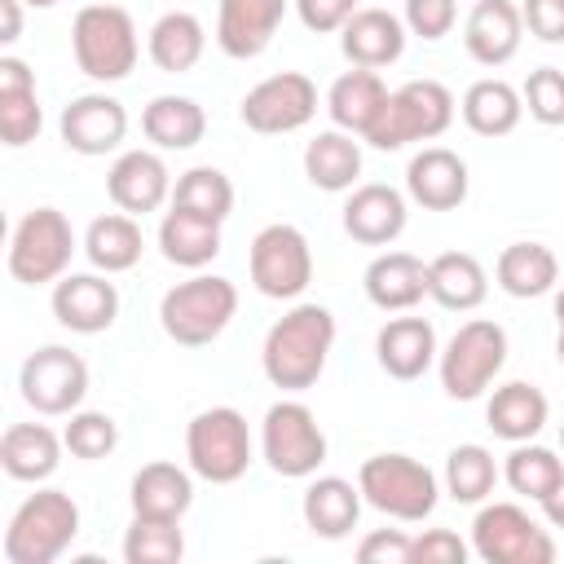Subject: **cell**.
<instances>
[{
    "mask_svg": "<svg viewBox=\"0 0 564 564\" xmlns=\"http://www.w3.org/2000/svg\"><path fill=\"white\" fill-rule=\"evenodd\" d=\"M330 348H335V313L326 304H295L264 335L260 348L264 379L282 392H304L322 379Z\"/></svg>",
    "mask_w": 564,
    "mask_h": 564,
    "instance_id": "6da1fadb",
    "label": "cell"
},
{
    "mask_svg": "<svg viewBox=\"0 0 564 564\" xmlns=\"http://www.w3.org/2000/svg\"><path fill=\"white\" fill-rule=\"evenodd\" d=\"M70 53H75V66L97 84L128 79L137 57H141L132 13L123 4H110V0L84 4L75 13V26H70Z\"/></svg>",
    "mask_w": 564,
    "mask_h": 564,
    "instance_id": "7a4b0ae2",
    "label": "cell"
},
{
    "mask_svg": "<svg viewBox=\"0 0 564 564\" xmlns=\"http://www.w3.org/2000/svg\"><path fill=\"white\" fill-rule=\"evenodd\" d=\"M238 313V286L216 273H194L159 300V326L181 348H203L225 335Z\"/></svg>",
    "mask_w": 564,
    "mask_h": 564,
    "instance_id": "3957f363",
    "label": "cell"
},
{
    "mask_svg": "<svg viewBox=\"0 0 564 564\" xmlns=\"http://www.w3.org/2000/svg\"><path fill=\"white\" fill-rule=\"evenodd\" d=\"M454 123V93L441 79H410L388 93L383 110L366 128V145L375 150H401L410 141H436Z\"/></svg>",
    "mask_w": 564,
    "mask_h": 564,
    "instance_id": "277c9868",
    "label": "cell"
},
{
    "mask_svg": "<svg viewBox=\"0 0 564 564\" xmlns=\"http://www.w3.org/2000/svg\"><path fill=\"white\" fill-rule=\"evenodd\" d=\"M79 533V507L62 489H35L4 529L9 564H53Z\"/></svg>",
    "mask_w": 564,
    "mask_h": 564,
    "instance_id": "5b68a950",
    "label": "cell"
},
{
    "mask_svg": "<svg viewBox=\"0 0 564 564\" xmlns=\"http://www.w3.org/2000/svg\"><path fill=\"white\" fill-rule=\"evenodd\" d=\"M357 489L375 511H383L392 520H405V524L427 520L436 511V498H441V485H436L432 467L410 458V454L366 458L361 471H357Z\"/></svg>",
    "mask_w": 564,
    "mask_h": 564,
    "instance_id": "8992f818",
    "label": "cell"
},
{
    "mask_svg": "<svg viewBox=\"0 0 564 564\" xmlns=\"http://www.w3.org/2000/svg\"><path fill=\"white\" fill-rule=\"evenodd\" d=\"M185 458L189 471L207 485H234L251 467V432L234 405L198 410L185 427Z\"/></svg>",
    "mask_w": 564,
    "mask_h": 564,
    "instance_id": "52a82bcc",
    "label": "cell"
},
{
    "mask_svg": "<svg viewBox=\"0 0 564 564\" xmlns=\"http://www.w3.org/2000/svg\"><path fill=\"white\" fill-rule=\"evenodd\" d=\"M507 366V330L494 317H471L454 330V339L441 348L436 370L441 388L454 401H476Z\"/></svg>",
    "mask_w": 564,
    "mask_h": 564,
    "instance_id": "ba28073f",
    "label": "cell"
},
{
    "mask_svg": "<svg viewBox=\"0 0 564 564\" xmlns=\"http://www.w3.org/2000/svg\"><path fill=\"white\" fill-rule=\"evenodd\" d=\"M75 256V229L66 220V212L57 207H35L18 220L13 238H9V278L22 286H44L66 278Z\"/></svg>",
    "mask_w": 564,
    "mask_h": 564,
    "instance_id": "9c48e42d",
    "label": "cell"
},
{
    "mask_svg": "<svg viewBox=\"0 0 564 564\" xmlns=\"http://www.w3.org/2000/svg\"><path fill=\"white\" fill-rule=\"evenodd\" d=\"M260 454L278 476L304 480V476H317V467L326 463V432L304 401H278L264 410Z\"/></svg>",
    "mask_w": 564,
    "mask_h": 564,
    "instance_id": "30bf717a",
    "label": "cell"
},
{
    "mask_svg": "<svg viewBox=\"0 0 564 564\" xmlns=\"http://www.w3.org/2000/svg\"><path fill=\"white\" fill-rule=\"evenodd\" d=\"M471 551L485 564H551L555 538L516 502H485L471 520Z\"/></svg>",
    "mask_w": 564,
    "mask_h": 564,
    "instance_id": "8fae6325",
    "label": "cell"
},
{
    "mask_svg": "<svg viewBox=\"0 0 564 564\" xmlns=\"http://www.w3.org/2000/svg\"><path fill=\"white\" fill-rule=\"evenodd\" d=\"M251 286L269 300H295L304 295V286L313 282V251H308V238L278 220V225H264L256 238H251Z\"/></svg>",
    "mask_w": 564,
    "mask_h": 564,
    "instance_id": "7c38bea8",
    "label": "cell"
},
{
    "mask_svg": "<svg viewBox=\"0 0 564 564\" xmlns=\"http://www.w3.org/2000/svg\"><path fill=\"white\" fill-rule=\"evenodd\" d=\"M18 388L35 414H75L88 397V361L62 344H44L22 361Z\"/></svg>",
    "mask_w": 564,
    "mask_h": 564,
    "instance_id": "4fadbf2b",
    "label": "cell"
},
{
    "mask_svg": "<svg viewBox=\"0 0 564 564\" xmlns=\"http://www.w3.org/2000/svg\"><path fill=\"white\" fill-rule=\"evenodd\" d=\"M242 123L251 132H264V137H282V132H295L304 128L313 115H317V84L300 70H282V75H269L260 79L247 97H242Z\"/></svg>",
    "mask_w": 564,
    "mask_h": 564,
    "instance_id": "5bb4252c",
    "label": "cell"
},
{
    "mask_svg": "<svg viewBox=\"0 0 564 564\" xmlns=\"http://www.w3.org/2000/svg\"><path fill=\"white\" fill-rule=\"evenodd\" d=\"M57 128H62L66 150H75L84 159H97V154H110V150L123 145V137H128V110L115 97H106V93H84V97H75L62 110Z\"/></svg>",
    "mask_w": 564,
    "mask_h": 564,
    "instance_id": "9a60e30c",
    "label": "cell"
},
{
    "mask_svg": "<svg viewBox=\"0 0 564 564\" xmlns=\"http://www.w3.org/2000/svg\"><path fill=\"white\" fill-rule=\"evenodd\" d=\"M106 194L119 212L145 216L172 198V172L154 150H123L106 172Z\"/></svg>",
    "mask_w": 564,
    "mask_h": 564,
    "instance_id": "2e32d148",
    "label": "cell"
},
{
    "mask_svg": "<svg viewBox=\"0 0 564 564\" xmlns=\"http://www.w3.org/2000/svg\"><path fill=\"white\" fill-rule=\"evenodd\" d=\"M110 278V273H106ZM101 273H66L53 282V317L75 335H101L119 317V291Z\"/></svg>",
    "mask_w": 564,
    "mask_h": 564,
    "instance_id": "e0dca14e",
    "label": "cell"
},
{
    "mask_svg": "<svg viewBox=\"0 0 564 564\" xmlns=\"http://www.w3.org/2000/svg\"><path fill=\"white\" fill-rule=\"evenodd\" d=\"M286 18V0H220L216 9V44L234 62H251L269 48Z\"/></svg>",
    "mask_w": 564,
    "mask_h": 564,
    "instance_id": "ac0fdd59",
    "label": "cell"
},
{
    "mask_svg": "<svg viewBox=\"0 0 564 564\" xmlns=\"http://www.w3.org/2000/svg\"><path fill=\"white\" fill-rule=\"evenodd\" d=\"M405 194L397 185L370 181V185H352L348 203H344V234L361 247H388L405 234Z\"/></svg>",
    "mask_w": 564,
    "mask_h": 564,
    "instance_id": "d6986e66",
    "label": "cell"
},
{
    "mask_svg": "<svg viewBox=\"0 0 564 564\" xmlns=\"http://www.w3.org/2000/svg\"><path fill=\"white\" fill-rule=\"evenodd\" d=\"M467 163L445 145H423L405 167V194L427 212H454L467 198Z\"/></svg>",
    "mask_w": 564,
    "mask_h": 564,
    "instance_id": "ffe728a7",
    "label": "cell"
},
{
    "mask_svg": "<svg viewBox=\"0 0 564 564\" xmlns=\"http://www.w3.org/2000/svg\"><path fill=\"white\" fill-rule=\"evenodd\" d=\"M524 40V18L520 4L511 0H476L467 22H463V44L471 53V62L480 66H507L520 53Z\"/></svg>",
    "mask_w": 564,
    "mask_h": 564,
    "instance_id": "44dd1931",
    "label": "cell"
},
{
    "mask_svg": "<svg viewBox=\"0 0 564 564\" xmlns=\"http://www.w3.org/2000/svg\"><path fill=\"white\" fill-rule=\"evenodd\" d=\"M44 128V110H40V97H35V70L4 53L0 57V141L9 150H22L40 137Z\"/></svg>",
    "mask_w": 564,
    "mask_h": 564,
    "instance_id": "7402d4cb",
    "label": "cell"
},
{
    "mask_svg": "<svg viewBox=\"0 0 564 564\" xmlns=\"http://www.w3.org/2000/svg\"><path fill=\"white\" fill-rule=\"evenodd\" d=\"M375 357H379L383 375H392L401 383L427 375L432 361L441 357L432 322L427 317H392V322H383L379 335H375Z\"/></svg>",
    "mask_w": 564,
    "mask_h": 564,
    "instance_id": "603a6c76",
    "label": "cell"
},
{
    "mask_svg": "<svg viewBox=\"0 0 564 564\" xmlns=\"http://www.w3.org/2000/svg\"><path fill=\"white\" fill-rule=\"evenodd\" d=\"M366 300L383 313H410L427 295V264L410 251H383L361 273Z\"/></svg>",
    "mask_w": 564,
    "mask_h": 564,
    "instance_id": "cb8c5ba5",
    "label": "cell"
},
{
    "mask_svg": "<svg viewBox=\"0 0 564 564\" xmlns=\"http://www.w3.org/2000/svg\"><path fill=\"white\" fill-rule=\"evenodd\" d=\"M339 48L352 66H366V70L392 66L405 53V22L388 9H357L339 31Z\"/></svg>",
    "mask_w": 564,
    "mask_h": 564,
    "instance_id": "d4e9b609",
    "label": "cell"
},
{
    "mask_svg": "<svg viewBox=\"0 0 564 564\" xmlns=\"http://www.w3.org/2000/svg\"><path fill=\"white\" fill-rule=\"evenodd\" d=\"M361 502L366 498H361V489L352 480H344V476H313L304 498H300V516H304V524L317 538L339 542V538H348L357 529Z\"/></svg>",
    "mask_w": 564,
    "mask_h": 564,
    "instance_id": "484cf974",
    "label": "cell"
},
{
    "mask_svg": "<svg viewBox=\"0 0 564 564\" xmlns=\"http://www.w3.org/2000/svg\"><path fill=\"white\" fill-rule=\"evenodd\" d=\"M132 516L150 520H181L194 507V476L176 463H145L128 485Z\"/></svg>",
    "mask_w": 564,
    "mask_h": 564,
    "instance_id": "4316f807",
    "label": "cell"
},
{
    "mask_svg": "<svg viewBox=\"0 0 564 564\" xmlns=\"http://www.w3.org/2000/svg\"><path fill=\"white\" fill-rule=\"evenodd\" d=\"M427 295L449 313H471L489 295V273L471 251H441L427 260Z\"/></svg>",
    "mask_w": 564,
    "mask_h": 564,
    "instance_id": "83f0119b",
    "label": "cell"
},
{
    "mask_svg": "<svg viewBox=\"0 0 564 564\" xmlns=\"http://www.w3.org/2000/svg\"><path fill=\"white\" fill-rule=\"evenodd\" d=\"M62 449H66V441L53 427H44V423H13L0 436V467L13 480L40 485V480H48L57 471Z\"/></svg>",
    "mask_w": 564,
    "mask_h": 564,
    "instance_id": "f1b7e54d",
    "label": "cell"
},
{
    "mask_svg": "<svg viewBox=\"0 0 564 564\" xmlns=\"http://www.w3.org/2000/svg\"><path fill=\"white\" fill-rule=\"evenodd\" d=\"M546 414H551V401L542 388L524 383V379H511L502 388H494L489 405H485V419L494 427V436L520 445V441H533L542 427H546Z\"/></svg>",
    "mask_w": 564,
    "mask_h": 564,
    "instance_id": "f546056e",
    "label": "cell"
},
{
    "mask_svg": "<svg viewBox=\"0 0 564 564\" xmlns=\"http://www.w3.org/2000/svg\"><path fill=\"white\" fill-rule=\"evenodd\" d=\"M388 101V84L379 79V70H366V66H352L344 70L330 93H326V115L335 128L352 132V137H366V128L375 123V115L383 110Z\"/></svg>",
    "mask_w": 564,
    "mask_h": 564,
    "instance_id": "4dcf8cb0",
    "label": "cell"
},
{
    "mask_svg": "<svg viewBox=\"0 0 564 564\" xmlns=\"http://www.w3.org/2000/svg\"><path fill=\"white\" fill-rule=\"evenodd\" d=\"M304 176L313 189L344 194L361 176V145L344 128H326L304 145Z\"/></svg>",
    "mask_w": 564,
    "mask_h": 564,
    "instance_id": "1f68e13d",
    "label": "cell"
},
{
    "mask_svg": "<svg viewBox=\"0 0 564 564\" xmlns=\"http://www.w3.org/2000/svg\"><path fill=\"white\" fill-rule=\"evenodd\" d=\"M494 278L511 300H538V295L555 291L560 256L546 242H511V247H502Z\"/></svg>",
    "mask_w": 564,
    "mask_h": 564,
    "instance_id": "d6a6232c",
    "label": "cell"
},
{
    "mask_svg": "<svg viewBox=\"0 0 564 564\" xmlns=\"http://www.w3.org/2000/svg\"><path fill=\"white\" fill-rule=\"evenodd\" d=\"M203 48H207V31H203V22H198L194 13H185V9L163 13V18L150 26V35H145L150 62H154L159 70H167V75L194 70L198 57H203Z\"/></svg>",
    "mask_w": 564,
    "mask_h": 564,
    "instance_id": "836d02e7",
    "label": "cell"
},
{
    "mask_svg": "<svg viewBox=\"0 0 564 564\" xmlns=\"http://www.w3.org/2000/svg\"><path fill=\"white\" fill-rule=\"evenodd\" d=\"M159 251L176 269H203V264H212L220 256V225L216 220H203L194 212L172 207L159 220Z\"/></svg>",
    "mask_w": 564,
    "mask_h": 564,
    "instance_id": "e575fe53",
    "label": "cell"
},
{
    "mask_svg": "<svg viewBox=\"0 0 564 564\" xmlns=\"http://www.w3.org/2000/svg\"><path fill=\"white\" fill-rule=\"evenodd\" d=\"M141 132L159 145V150H194L207 132V115L194 97L181 93H163L141 110Z\"/></svg>",
    "mask_w": 564,
    "mask_h": 564,
    "instance_id": "d590c367",
    "label": "cell"
},
{
    "mask_svg": "<svg viewBox=\"0 0 564 564\" xmlns=\"http://www.w3.org/2000/svg\"><path fill=\"white\" fill-rule=\"evenodd\" d=\"M141 247H145L141 225L128 212H106L84 234V256L97 273H128L141 260Z\"/></svg>",
    "mask_w": 564,
    "mask_h": 564,
    "instance_id": "8d00e7d4",
    "label": "cell"
},
{
    "mask_svg": "<svg viewBox=\"0 0 564 564\" xmlns=\"http://www.w3.org/2000/svg\"><path fill=\"white\" fill-rule=\"evenodd\" d=\"M458 110H463V123L476 137H507V132H516V123L524 115V97L507 79H494L489 75V79H476L463 93Z\"/></svg>",
    "mask_w": 564,
    "mask_h": 564,
    "instance_id": "74e56055",
    "label": "cell"
},
{
    "mask_svg": "<svg viewBox=\"0 0 564 564\" xmlns=\"http://www.w3.org/2000/svg\"><path fill=\"white\" fill-rule=\"evenodd\" d=\"M172 207L225 225V216L234 212V181H229L220 167H207V163H203V167H189V172H181L176 185H172Z\"/></svg>",
    "mask_w": 564,
    "mask_h": 564,
    "instance_id": "f35d334b",
    "label": "cell"
},
{
    "mask_svg": "<svg viewBox=\"0 0 564 564\" xmlns=\"http://www.w3.org/2000/svg\"><path fill=\"white\" fill-rule=\"evenodd\" d=\"M498 485V463L485 445H454L449 458H445V494L454 502H485Z\"/></svg>",
    "mask_w": 564,
    "mask_h": 564,
    "instance_id": "ab89813d",
    "label": "cell"
},
{
    "mask_svg": "<svg viewBox=\"0 0 564 564\" xmlns=\"http://www.w3.org/2000/svg\"><path fill=\"white\" fill-rule=\"evenodd\" d=\"M181 555H185L181 520L132 516V524H128V533H123V560H128V564H176Z\"/></svg>",
    "mask_w": 564,
    "mask_h": 564,
    "instance_id": "60d3db41",
    "label": "cell"
},
{
    "mask_svg": "<svg viewBox=\"0 0 564 564\" xmlns=\"http://www.w3.org/2000/svg\"><path fill=\"white\" fill-rule=\"evenodd\" d=\"M507 485L533 502H542L551 494V485L564 476V463L555 458V449L546 445H533V441H520L511 454H507V467H502Z\"/></svg>",
    "mask_w": 564,
    "mask_h": 564,
    "instance_id": "b9f144b4",
    "label": "cell"
},
{
    "mask_svg": "<svg viewBox=\"0 0 564 564\" xmlns=\"http://www.w3.org/2000/svg\"><path fill=\"white\" fill-rule=\"evenodd\" d=\"M62 441H66V449H70L75 458L93 463V458L115 454V445H119V423H115L110 414H101V410H75L70 423H66V432H62Z\"/></svg>",
    "mask_w": 564,
    "mask_h": 564,
    "instance_id": "7bdbcfd3",
    "label": "cell"
},
{
    "mask_svg": "<svg viewBox=\"0 0 564 564\" xmlns=\"http://www.w3.org/2000/svg\"><path fill=\"white\" fill-rule=\"evenodd\" d=\"M520 97H524V110H529L538 123H546V128H560V123H564V70H560V66H538V70H529Z\"/></svg>",
    "mask_w": 564,
    "mask_h": 564,
    "instance_id": "ee69618b",
    "label": "cell"
},
{
    "mask_svg": "<svg viewBox=\"0 0 564 564\" xmlns=\"http://www.w3.org/2000/svg\"><path fill=\"white\" fill-rule=\"evenodd\" d=\"M405 31L423 35V40H445L458 22V4L454 0H405Z\"/></svg>",
    "mask_w": 564,
    "mask_h": 564,
    "instance_id": "f6af8a7d",
    "label": "cell"
},
{
    "mask_svg": "<svg viewBox=\"0 0 564 564\" xmlns=\"http://www.w3.org/2000/svg\"><path fill=\"white\" fill-rule=\"evenodd\" d=\"M410 551H414V538L401 529H375L357 542L361 564H410Z\"/></svg>",
    "mask_w": 564,
    "mask_h": 564,
    "instance_id": "bcb514c9",
    "label": "cell"
},
{
    "mask_svg": "<svg viewBox=\"0 0 564 564\" xmlns=\"http://www.w3.org/2000/svg\"><path fill=\"white\" fill-rule=\"evenodd\" d=\"M463 560H467V542L449 529H423L410 551V564H463Z\"/></svg>",
    "mask_w": 564,
    "mask_h": 564,
    "instance_id": "7dc6e473",
    "label": "cell"
},
{
    "mask_svg": "<svg viewBox=\"0 0 564 564\" xmlns=\"http://www.w3.org/2000/svg\"><path fill=\"white\" fill-rule=\"evenodd\" d=\"M295 13L308 31L330 35V31H344V22L357 13V0H295Z\"/></svg>",
    "mask_w": 564,
    "mask_h": 564,
    "instance_id": "c3c4849f",
    "label": "cell"
},
{
    "mask_svg": "<svg viewBox=\"0 0 564 564\" xmlns=\"http://www.w3.org/2000/svg\"><path fill=\"white\" fill-rule=\"evenodd\" d=\"M520 18L542 44H560L564 40V0H524Z\"/></svg>",
    "mask_w": 564,
    "mask_h": 564,
    "instance_id": "681fc988",
    "label": "cell"
},
{
    "mask_svg": "<svg viewBox=\"0 0 564 564\" xmlns=\"http://www.w3.org/2000/svg\"><path fill=\"white\" fill-rule=\"evenodd\" d=\"M22 35V0H0V44H13Z\"/></svg>",
    "mask_w": 564,
    "mask_h": 564,
    "instance_id": "f907efd6",
    "label": "cell"
},
{
    "mask_svg": "<svg viewBox=\"0 0 564 564\" xmlns=\"http://www.w3.org/2000/svg\"><path fill=\"white\" fill-rule=\"evenodd\" d=\"M542 507V516H546V524H555V529H564V476L551 485V494L538 502Z\"/></svg>",
    "mask_w": 564,
    "mask_h": 564,
    "instance_id": "816d5d0a",
    "label": "cell"
},
{
    "mask_svg": "<svg viewBox=\"0 0 564 564\" xmlns=\"http://www.w3.org/2000/svg\"><path fill=\"white\" fill-rule=\"evenodd\" d=\"M555 322H560V326H564V291H560V295H555Z\"/></svg>",
    "mask_w": 564,
    "mask_h": 564,
    "instance_id": "f5cc1de1",
    "label": "cell"
},
{
    "mask_svg": "<svg viewBox=\"0 0 564 564\" xmlns=\"http://www.w3.org/2000/svg\"><path fill=\"white\" fill-rule=\"evenodd\" d=\"M555 357H560V366H564V326H560V335H555Z\"/></svg>",
    "mask_w": 564,
    "mask_h": 564,
    "instance_id": "db71d44e",
    "label": "cell"
},
{
    "mask_svg": "<svg viewBox=\"0 0 564 564\" xmlns=\"http://www.w3.org/2000/svg\"><path fill=\"white\" fill-rule=\"evenodd\" d=\"M22 4H31V9H53L57 0H22Z\"/></svg>",
    "mask_w": 564,
    "mask_h": 564,
    "instance_id": "11a10c76",
    "label": "cell"
},
{
    "mask_svg": "<svg viewBox=\"0 0 564 564\" xmlns=\"http://www.w3.org/2000/svg\"><path fill=\"white\" fill-rule=\"evenodd\" d=\"M560 449H564V423H560Z\"/></svg>",
    "mask_w": 564,
    "mask_h": 564,
    "instance_id": "9f6ffc18",
    "label": "cell"
},
{
    "mask_svg": "<svg viewBox=\"0 0 564 564\" xmlns=\"http://www.w3.org/2000/svg\"><path fill=\"white\" fill-rule=\"evenodd\" d=\"M110 4H115V0H110Z\"/></svg>",
    "mask_w": 564,
    "mask_h": 564,
    "instance_id": "6f0895ef",
    "label": "cell"
}]
</instances>
